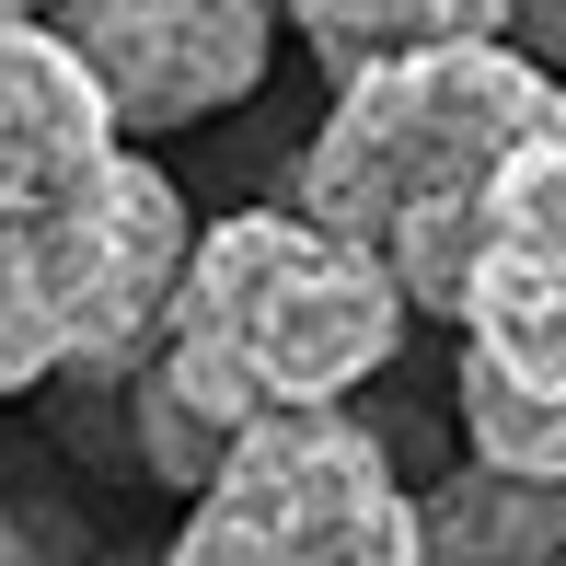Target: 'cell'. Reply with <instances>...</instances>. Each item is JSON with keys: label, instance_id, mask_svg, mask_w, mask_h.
Wrapping results in <instances>:
<instances>
[{"label": "cell", "instance_id": "cell-6", "mask_svg": "<svg viewBox=\"0 0 566 566\" xmlns=\"http://www.w3.org/2000/svg\"><path fill=\"white\" fill-rule=\"evenodd\" d=\"M462 358H485L497 381H532V394H566V127H544L485 197Z\"/></svg>", "mask_w": 566, "mask_h": 566}, {"label": "cell", "instance_id": "cell-9", "mask_svg": "<svg viewBox=\"0 0 566 566\" xmlns=\"http://www.w3.org/2000/svg\"><path fill=\"white\" fill-rule=\"evenodd\" d=\"M127 440H139V474H150V485L197 497V485L243 451V417H231V405H220L174 347H150V370L127 381Z\"/></svg>", "mask_w": 566, "mask_h": 566}, {"label": "cell", "instance_id": "cell-12", "mask_svg": "<svg viewBox=\"0 0 566 566\" xmlns=\"http://www.w3.org/2000/svg\"><path fill=\"white\" fill-rule=\"evenodd\" d=\"M12 12H35V0H12Z\"/></svg>", "mask_w": 566, "mask_h": 566}, {"label": "cell", "instance_id": "cell-2", "mask_svg": "<svg viewBox=\"0 0 566 566\" xmlns=\"http://www.w3.org/2000/svg\"><path fill=\"white\" fill-rule=\"evenodd\" d=\"M544 127H566V82L532 46H428V59L336 82L313 150H301L290 209H313L324 231L370 243L405 277L417 313L462 324L485 197H497V174Z\"/></svg>", "mask_w": 566, "mask_h": 566}, {"label": "cell", "instance_id": "cell-1", "mask_svg": "<svg viewBox=\"0 0 566 566\" xmlns=\"http://www.w3.org/2000/svg\"><path fill=\"white\" fill-rule=\"evenodd\" d=\"M105 82L46 12H12L0 35V381H139L150 347L186 313V277L209 231L186 220V186L116 139Z\"/></svg>", "mask_w": 566, "mask_h": 566}, {"label": "cell", "instance_id": "cell-11", "mask_svg": "<svg viewBox=\"0 0 566 566\" xmlns=\"http://www.w3.org/2000/svg\"><path fill=\"white\" fill-rule=\"evenodd\" d=\"M521 46H532V59H566V0H521Z\"/></svg>", "mask_w": 566, "mask_h": 566}, {"label": "cell", "instance_id": "cell-4", "mask_svg": "<svg viewBox=\"0 0 566 566\" xmlns=\"http://www.w3.org/2000/svg\"><path fill=\"white\" fill-rule=\"evenodd\" d=\"M163 566H428V497H405L394 451L347 405H313L243 428Z\"/></svg>", "mask_w": 566, "mask_h": 566}, {"label": "cell", "instance_id": "cell-5", "mask_svg": "<svg viewBox=\"0 0 566 566\" xmlns=\"http://www.w3.org/2000/svg\"><path fill=\"white\" fill-rule=\"evenodd\" d=\"M277 12L290 0H59L46 23L82 46L127 127H209L266 82Z\"/></svg>", "mask_w": 566, "mask_h": 566}, {"label": "cell", "instance_id": "cell-10", "mask_svg": "<svg viewBox=\"0 0 566 566\" xmlns=\"http://www.w3.org/2000/svg\"><path fill=\"white\" fill-rule=\"evenodd\" d=\"M462 451L485 474H521L566 497V394H532V381H497L485 358H462Z\"/></svg>", "mask_w": 566, "mask_h": 566}, {"label": "cell", "instance_id": "cell-7", "mask_svg": "<svg viewBox=\"0 0 566 566\" xmlns=\"http://www.w3.org/2000/svg\"><path fill=\"white\" fill-rule=\"evenodd\" d=\"M290 23L336 82L428 59V46H521V0H290Z\"/></svg>", "mask_w": 566, "mask_h": 566}, {"label": "cell", "instance_id": "cell-8", "mask_svg": "<svg viewBox=\"0 0 566 566\" xmlns=\"http://www.w3.org/2000/svg\"><path fill=\"white\" fill-rule=\"evenodd\" d=\"M428 566H566V497L474 462L428 497Z\"/></svg>", "mask_w": 566, "mask_h": 566}, {"label": "cell", "instance_id": "cell-3", "mask_svg": "<svg viewBox=\"0 0 566 566\" xmlns=\"http://www.w3.org/2000/svg\"><path fill=\"white\" fill-rule=\"evenodd\" d=\"M405 324H417V301L370 243L324 231L313 209H231L197 243L186 313H174L163 347L243 428H266V417L347 405L370 370H394Z\"/></svg>", "mask_w": 566, "mask_h": 566}]
</instances>
